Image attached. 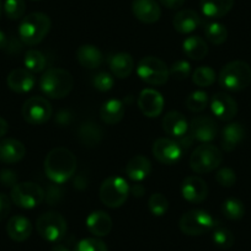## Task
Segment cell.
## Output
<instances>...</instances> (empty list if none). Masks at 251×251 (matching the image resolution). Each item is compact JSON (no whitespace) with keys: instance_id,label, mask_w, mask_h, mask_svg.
I'll list each match as a JSON object with an SVG mask.
<instances>
[{"instance_id":"obj_1","label":"cell","mask_w":251,"mask_h":251,"mask_svg":"<svg viewBox=\"0 0 251 251\" xmlns=\"http://www.w3.org/2000/svg\"><path fill=\"white\" fill-rule=\"evenodd\" d=\"M76 171V158L69 149L58 147L52 149L45 159V173L54 183L67 182Z\"/></svg>"},{"instance_id":"obj_2","label":"cell","mask_w":251,"mask_h":251,"mask_svg":"<svg viewBox=\"0 0 251 251\" xmlns=\"http://www.w3.org/2000/svg\"><path fill=\"white\" fill-rule=\"evenodd\" d=\"M74 79L68 71L62 68H50L40 79V89L50 99H64L71 94Z\"/></svg>"},{"instance_id":"obj_3","label":"cell","mask_w":251,"mask_h":251,"mask_svg":"<svg viewBox=\"0 0 251 251\" xmlns=\"http://www.w3.org/2000/svg\"><path fill=\"white\" fill-rule=\"evenodd\" d=\"M52 27L50 16L43 13H32L23 19L19 25V37L25 45L36 46L45 40Z\"/></svg>"},{"instance_id":"obj_4","label":"cell","mask_w":251,"mask_h":251,"mask_svg":"<svg viewBox=\"0 0 251 251\" xmlns=\"http://www.w3.org/2000/svg\"><path fill=\"white\" fill-rule=\"evenodd\" d=\"M219 85L229 91H241L251 83V67L243 60H233L222 68Z\"/></svg>"},{"instance_id":"obj_5","label":"cell","mask_w":251,"mask_h":251,"mask_svg":"<svg viewBox=\"0 0 251 251\" xmlns=\"http://www.w3.org/2000/svg\"><path fill=\"white\" fill-rule=\"evenodd\" d=\"M223 154L219 148L211 143L197 147L190 156V168L196 174H208L221 166Z\"/></svg>"},{"instance_id":"obj_6","label":"cell","mask_w":251,"mask_h":251,"mask_svg":"<svg viewBox=\"0 0 251 251\" xmlns=\"http://www.w3.org/2000/svg\"><path fill=\"white\" fill-rule=\"evenodd\" d=\"M218 226L216 219L206 211L192 209L183 214L178 222L180 230L190 236H199L209 233Z\"/></svg>"},{"instance_id":"obj_7","label":"cell","mask_w":251,"mask_h":251,"mask_svg":"<svg viewBox=\"0 0 251 251\" xmlns=\"http://www.w3.org/2000/svg\"><path fill=\"white\" fill-rule=\"evenodd\" d=\"M129 185L121 176H110L100 187V200L108 208H118L122 206L129 195Z\"/></svg>"},{"instance_id":"obj_8","label":"cell","mask_w":251,"mask_h":251,"mask_svg":"<svg viewBox=\"0 0 251 251\" xmlns=\"http://www.w3.org/2000/svg\"><path fill=\"white\" fill-rule=\"evenodd\" d=\"M36 229L42 239L50 243H57L66 236L68 224L66 218L57 212H46L36 222Z\"/></svg>"},{"instance_id":"obj_9","label":"cell","mask_w":251,"mask_h":251,"mask_svg":"<svg viewBox=\"0 0 251 251\" xmlns=\"http://www.w3.org/2000/svg\"><path fill=\"white\" fill-rule=\"evenodd\" d=\"M137 74L144 83L154 86L164 85L170 78L168 66L163 60L153 55H148L139 60Z\"/></svg>"},{"instance_id":"obj_10","label":"cell","mask_w":251,"mask_h":251,"mask_svg":"<svg viewBox=\"0 0 251 251\" xmlns=\"http://www.w3.org/2000/svg\"><path fill=\"white\" fill-rule=\"evenodd\" d=\"M11 202L24 209H32L45 201V190L35 182H19L11 188Z\"/></svg>"},{"instance_id":"obj_11","label":"cell","mask_w":251,"mask_h":251,"mask_svg":"<svg viewBox=\"0 0 251 251\" xmlns=\"http://www.w3.org/2000/svg\"><path fill=\"white\" fill-rule=\"evenodd\" d=\"M24 120L32 126H40L52 117L53 108L50 101L42 96H32L25 101L23 106Z\"/></svg>"},{"instance_id":"obj_12","label":"cell","mask_w":251,"mask_h":251,"mask_svg":"<svg viewBox=\"0 0 251 251\" xmlns=\"http://www.w3.org/2000/svg\"><path fill=\"white\" fill-rule=\"evenodd\" d=\"M153 155L164 165H175L182 158L183 148L178 141L170 138H159L153 144Z\"/></svg>"},{"instance_id":"obj_13","label":"cell","mask_w":251,"mask_h":251,"mask_svg":"<svg viewBox=\"0 0 251 251\" xmlns=\"http://www.w3.org/2000/svg\"><path fill=\"white\" fill-rule=\"evenodd\" d=\"M188 131L194 141L209 143L218 134V125L211 116H197L188 125Z\"/></svg>"},{"instance_id":"obj_14","label":"cell","mask_w":251,"mask_h":251,"mask_svg":"<svg viewBox=\"0 0 251 251\" xmlns=\"http://www.w3.org/2000/svg\"><path fill=\"white\" fill-rule=\"evenodd\" d=\"M208 185L200 176H187L181 183V195L190 203H201L208 196Z\"/></svg>"},{"instance_id":"obj_15","label":"cell","mask_w":251,"mask_h":251,"mask_svg":"<svg viewBox=\"0 0 251 251\" xmlns=\"http://www.w3.org/2000/svg\"><path fill=\"white\" fill-rule=\"evenodd\" d=\"M211 111L218 120L229 121L233 120L238 113V103L226 93H217L212 96L209 101Z\"/></svg>"},{"instance_id":"obj_16","label":"cell","mask_w":251,"mask_h":251,"mask_svg":"<svg viewBox=\"0 0 251 251\" xmlns=\"http://www.w3.org/2000/svg\"><path fill=\"white\" fill-rule=\"evenodd\" d=\"M164 98L154 89H144L138 96V107L146 117L155 118L164 110Z\"/></svg>"},{"instance_id":"obj_17","label":"cell","mask_w":251,"mask_h":251,"mask_svg":"<svg viewBox=\"0 0 251 251\" xmlns=\"http://www.w3.org/2000/svg\"><path fill=\"white\" fill-rule=\"evenodd\" d=\"M132 13L143 24H155L161 18V8L156 0H133Z\"/></svg>"},{"instance_id":"obj_18","label":"cell","mask_w":251,"mask_h":251,"mask_svg":"<svg viewBox=\"0 0 251 251\" xmlns=\"http://www.w3.org/2000/svg\"><path fill=\"white\" fill-rule=\"evenodd\" d=\"M6 84L10 90L19 94H25L32 90L36 84V78L27 69L18 68L9 73Z\"/></svg>"},{"instance_id":"obj_19","label":"cell","mask_w":251,"mask_h":251,"mask_svg":"<svg viewBox=\"0 0 251 251\" xmlns=\"http://www.w3.org/2000/svg\"><path fill=\"white\" fill-rule=\"evenodd\" d=\"M26 155L23 142L15 138H5L0 142V161L4 164H15Z\"/></svg>"},{"instance_id":"obj_20","label":"cell","mask_w":251,"mask_h":251,"mask_svg":"<svg viewBox=\"0 0 251 251\" xmlns=\"http://www.w3.org/2000/svg\"><path fill=\"white\" fill-rule=\"evenodd\" d=\"M245 138V128L239 122L228 123L222 131L221 146L224 151H233Z\"/></svg>"},{"instance_id":"obj_21","label":"cell","mask_w":251,"mask_h":251,"mask_svg":"<svg viewBox=\"0 0 251 251\" xmlns=\"http://www.w3.org/2000/svg\"><path fill=\"white\" fill-rule=\"evenodd\" d=\"M163 129L169 136L178 139L187 134L188 122L183 113L178 111H170L163 118Z\"/></svg>"},{"instance_id":"obj_22","label":"cell","mask_w":251,"mask_h":251,"mask_svg":"<svg viewBox=\"0 0 251 251\" xmlns=\"http://www.w3.org/2000/svg\"><path fill=\"white\" fill-rule=\"evenodd\" d=\"M85 224L88 230L98 238L108 235L112 230V219L103 211L91 212L86 218Z\"/></svg>"},{"instance_id":"obj_23","label":"cell","mask_w":251,"mask_h":251,"mask_svg":"<svg viewBox=\"0 0 251 251\" xmlns=\"http://www.w3.org/2000/svg\"><path fill=\"white\" fill-rule=\"evenodd\" d=\"M200 25H201V16L195 10H190V9L178 11L173 19L174 28L182 35L194 32L200 27Z\"/></svg>"},{"instance_id":"obj_24","label":"cell","mask_w":251,"mask_h":251,"mask_svg":"<svg viewBox=\"0 0 251 251\" xmlns=\"http://www.w3.org/2000/svg\"><path fill=\"white\" fill-rule=\"evenodd\" d=\"M6 233L9 238L18 243L27 240L32 233V224L30 219L24 216H14L6 224Z\"/></svg>"},{"instance_id":"obj_25","label":"cell","mask_w":251,"mask_h":251,"mask_svg":"<svg viewBox=\"0 0 251 251\" xmlns=\"http://www.w3.org/2000/svg\"><path fill=\"white\" fill-rule=\"evenodd\" d=\"M108 66H110L113 76L118 79H125L128 78L133 72L134 60L128 53L120 52L108 58Z\"/></svg>"},{"instance_id":"obj_26","label":"cell","mask_w":251,"mask_h":251,"mask_svg":"<svg viewBox=\"0 0 251 251\" xmlns=\"http://www.w3.org/2000/svg\"><path fill=\"white\" fill-rule=\"evenodd\" d=\"M151 173V163L147 156L136 155L126 165V174L134 182H141Z\"/></svg>"},{"instance_id":"obj_27","label":"cell","mask_w":251,"mask_h":251,"mask_svg":"<svg viewBox=\"0 0 251 251\" xmlns=\"http://www.w3.org/2000/svg\"><path fill=\"white\" fill-rule=\"evenodd\" d=\"M79 64L86 69H96L103 63V54L96 46L83 45L76 50Z\"/></svg>"},{"instance_id":"obj_28","label":"cell","mask_w":251,"mask_h":251,"mask_svg":"<svg viewBox=\"0 0 251 251\" xmlns=\"http://www.w3.org/2000/svg\"><path fill=\"white\" fill-rule=\"evenodd\" d=\"M201 11L208 19H221L230 13L234 0H200Z\"/></svg>"},{"instance_id":"obj_29","label":"cell","mask_w":251,"mask_h":251,"mask_svg":"<svg viewBox=\"0 0 251 251\" xmlns=\"http://www.w3.org/2000/svg\"><path fill=\"white\" fill-rule=\"evenodd\" d=\"M125 103L116 99H111V100L103 102L100 108V118L103 123L110 126L121 122L122 118L125 117Z\"/></svg>"},{"instance_id":"obj_30","label":"cell","mask_w":251,"mask_h":251,"mask_svg":"<svg viewBox=\"0 0 251 251\" xmlns=\"http://www.w3.org/2000/svg\"><path fill=\"white\" fill-rule=\"evenodd\" d=\"M78 138L83 146L88 147V148H94L101 143L103 138V132L99 127V125L91 122V121H86L79 127Z\"/></svg>"},{"instance_id":"obj_31","label":"cell","mask_w":251,"mask_h":251,"mask_svg":"<svg viewBox=\"0 0 251 251\" xmlns=\"http://www.w3.org/2000/svg\"><path fill=\"white\" fill-rule=\"evenodd\" d=\"M183 53L192 60H201L208 54V45L200 36H188L182 42Z\"/></svg>"},{"instance_id":"obj_32","label":"cell","mask_w":251,"mask_h":251,"mask_svg":"<svg viewBox=\"0 0 251 251\" xmlns=\"http://www.w3.org/2000/svg\"><path fill=\"white\" fill-rule=\"evenodd\" d=\"M24 66H25V69H27L32 74L41 73L45 71L47 66V58L40 50H30L26 52L24 57Z\"/></svg>"},{"instance_id":"obj_33","label":"cell","mask_w":251,"mask_h":251,"mask_svg":"<svg viewBox=\"0 0 251 251\" xmlns=\"http://www.w3.org/2000/svg\"><path fill=\"white\" fill-rule=\"evenodd\" d=\"M204 36L212 45L221 46L228 38V30L226 26L221 23H206L204 24Z\"/></svg>"},{"instance_id":"obj_34","label":"cell","mask_w":251,"mask_h":251,"mask_svg":"<svg viewBox=\"0 0 251 251\" xmlns=\"http://www.w3.org/2000/svg\"><path fill=\"white\" fill-rule=\"evenodd\" d=\"M222 213L230 221H239L245 216V206L239 199L230 197L222 203Z\"/></svg>"},{"instance_id":"obj_35","label":"cell","mask_w":251,"mask_h":251,"mask_svg":"<svg viewBox=\"0 0 251 251\" xmlns=\"http://www.w3.org/2000/svg\"><path fill=\"white\" fill-rule=\"evenodd\" d=\"M217 79L216 71L208 66H201L195 69L192 74V81L200 88H208L213 85Z\"/></svg>"},{"instance_id":"obj_36","label":"cell","mask_w":251,"mask_h":251,"mask_svg":"<svg viewBox=\"0 0 251 251\" xmlns=\"http://www.w3.org/2000/svg\"><path fill=\"white\" fill-rule=\"evenodd\" d=\"M209 98L207 93L197 90L191 93L186 99V107L191 112H202L208 106Z\"/></svg>"},{"instance_id":"obj_37","label":"cell","mask_w":251,"mask_h":251,"mask_svg":"<svg viewBox=\"0 0 251 251\" xmlns=\"http://www.w3.org/2000/svg\"><path fill=\"white\" fill-rule=\"evenodd\" d=\"M212 239H213V243L221 249H230L235 241L234 234L228 228L218 226L213 229Z\"/></svg>"},{"instance_id":"obj_38","label":"cell","mask_w":251,"mask_h":251,"mask_svg":"<svg viewBox=\"0 0 251 251\" xmlns=\"http://www.w3.org/2000/svg\"><path fill=\"white\" fill-rule=\"evenodd\" d=\"M148 207H149V211H151V213L153 214V216L161 217L168 212L169 201L163 194H160V192H155V194H153L151 197H149Z\"/></svg>"},{"instance_id":"obj_39","label":"cell","mask_w":251,"mask_h":251,"mask_svg":"<svg viewBox=\"0 0 251 251\" xmlns=\"http://www.w3.org/2000/svg\"><path fill=\"white\" fill-rule=\"evenodd\" d=\"M3 10L10 20H19V19H21L25 15V0H5L3 5Z\"/></svg>"},{"instance_id":"obj_40","label":"cell","mask_w":251,"mask_h":251,"mask_svg":"<svg viewBox=\"0 0 251 251\" xmlns=\"http://www.w3.org/2000/svg\"><path fill=\"white\" fill-rule=\"evenodd\" d=\"M169 74L175 80H185L191 75V66L186 60H177L169 68Z\"/></svg>"},{"instance_id":"obj_41","label":"cell","mask_w":251,"mask_h":251,"mask_svg":"<svg viewBox=\"0 0 251 251\" xmlns=\"http://www.w3.org/2000/svg\"><path fill=\"white\" fill-rule=\"evenodd\" d=\"M93 85L96 90L101 91V93H106V91H110L113 88L115 78H113L112 74L102 72V73H99L94 76Z\"/></svg>"},{"instance_id":"obj_42","label":"cell","mask_w":251,"mask_h":251,"mask_svg":"<svg viewBox=\"0 0 251 251\" xmlns=\"http://www.w3.org/2000/svg\"><path fill=\"white\" fill-rule=\"evenodd\" d=\"M74 251H108L102 240L96 238H86L76 244Z\"/></svg>"},{"instance_id":"obj_43","label":"cell","mask_w":251,"mask_h":251,"mask_svg":"<svg viewBox=\"0 0 251 251\" xmlns=\"http://www.w3.org/2000/svg\"><path fill=\"white\" fill-rule=\"evenodd\" d=\"M216 181L222 187L230 188L236 183V174L230 168H221L216 174Z\"/></svg>"},{"instance_id":"obj_44","label":"cell","mask_w":251,"mask_h":251,"mask_svg":"<svg viewBox=\"0 0 251 251\" xmlns=\"http://www.w3.org/2000/svg\"><path fill=\"white\" fill-rule=\"evenodd\" d=\"M63 195H64V191L59 183H50L45 190V200L50 206H55L62 200Z\"/></svg>"},{"instance_id":"obj_45","label":"cell","mask_w":251,"mask_h":251,"mask_svg":"<svg viewBox=\"0 0 251 251\" xmlns=\"http://www.w3.org/2000/svg\"><path fill=\"white\" fill-rule=\"evenodd\" d=\"M19 177L16 171L10 170V169H4V170L0 171V183L4 186V187H11L16 185Z\"/></svg>"},{"instance_id":"obj_46","label":"cell","mask_w":251,"mask_h":251,"mask_svg":"<svg viewBox=\"0 0 251 251\" xmlns=\"http://www.w3.org/2000/svg\"><path fill=\"white\" fill-rule=\"evenodd\" d=\"M11 211V199L5 194H0V222L8 218Z\"/></svg>"},{"instance_id":"obj_47","label":"cell","mask_w":251,"mask_h":251,"mask_svg":"<svg viewBox=\"0 0 251 251\" xmlns=\"http://www.w3.org/2000/svg\"><path fill=\"white\" fill-rule=\"evenodd\" d=\"M72 122V113L67 110H63L58 112V115L55 116V123L60 126V127H66L69 123Z\"/></svg>"},{"instance_id":"obj_48","label":"cell","mask_w":251,"mask_h":251,"mask_svg":"<svg viewBox=\"0 0 251 251\" xmlns=\"http://www.w3.org/2000/svg\"><path fill=\"white\" fill-rule=\"evenodd\" d=\"M159 1H160L161 5L168 9H171V10L182 8V5L185 4V0H159Z\"/></svg>"},{"instance_id":"obj_49","label":"cell","mask_w":251,"mask_h":251,"mask_svg":"<svg viewBox=\"0 0 251 251\" xmlns=\"http://www.w3.org/2000/svg\"><path fill=\"white\" fill-rule=\"evenodd\" d=\"M74 187L78 188V190H84V188L88 187V177L84 174L76 176L74 178Z\"/></svg>"},{"instance_id":"obj_50","label":"cell","mask_w":251,"mask_h":251,"mask_svg":"<svg viewBox=\"0 0 251 251\" xmlns=\"http://www.w3.org/2000/svg\"><path fill=\"white\" fill-rule=\"evenodd\" d=\"M129 192H132L136 197H142L144 195V192H146V188H144L143 185H141V183H137L133 187L129 188Z\"/></svg>"},{"instance_id":"obj_51","label":"cell","mask_w":251,"mask_h":251,"mask_svg":"<svg viewBox=\"0 0 251 251\" xmlns=\"http://www.w3.org/2000/svg\"><path fill=\"white\" fill-rule=\"evenodd\" d=\"M9 131V123L5 118L0 117V138H3Z\"/></svg>"},{"instance_id":"obj_52","label":"cell","mask_w":251,"mask_h":251,"mask_svg":"<svg viewBox=\"0 0 251 251\" xmlns=\"http://www.w3.org/2000/svg\"><path fill=\"white\" fill-rule=\"evenodd\" d=\"M8 46H9L8 37H6V35L3 32V31L0 30V50H4V48H6Z\"/></svg>"},{"instance_id":"obj_53","label":"cell","mask_w":251,"mask_h":251,"mask_svg":"<svg viewBox=\"0 0 251 251\" xmlns=\"http://www.w3.org/2000/svg\"><path fill=\"white\" fill-rule=\"evenodd\" d=\"M50 251H69V249L67 248V246L62 245V244H58V245L53 246Z\"/></svg>"},{"instance_id":"obj_54","label":"cell","mask_w":251,"mask_h":251,"mask_svg":"<svg viewBox=\"0 0 251 251\" xmlns=\"http://www.w3.org/2000/svg\"><path fill=\"white\" fill-rule=\"evenodd\" d=\"M1 11H3V3H1V0H0V16H1Z\"/></svg>"}]
</instances>
